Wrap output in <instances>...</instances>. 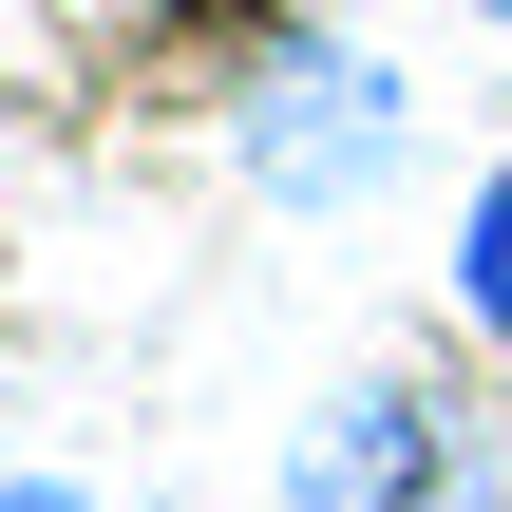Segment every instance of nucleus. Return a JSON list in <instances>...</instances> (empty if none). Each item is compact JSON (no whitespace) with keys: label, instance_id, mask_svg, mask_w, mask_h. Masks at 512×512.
<instances>
[{"label":"nucleus","instance_id":"1","mask_svg":"<svg viewBox=\"0 0 512 512\" xmlns=\"http://www.w3.org/2000/svg\"><path fill=\"white\" fill-rule=\"evenodd\" d=\"M285 512H494L475 418H437L418 380H342L304 437H285Z\"/></svg>","mask_w":512,"mask_h":512},{"label":"nucleus","instance_id":"3","mask_svg":"<svg viewBox=\"0 0 512 512\" xmlns=\"http://www.w3.org/2000/svg\"><path fill=\"white\" fill-rule=\"evenodd\" d=\"M456 304H475V342H512V171L475 190V228H456Z\"/></svg>","mask_w":512,"mask_h":512},{"label":"nucleus","instance_id":"5","mask_svg":"<svg viewBox=\"0 0 512 512\" xmlns=\"http://www.w3.org/2000/svg\"><path fill=\"white\" fill-rule=\"evenodd\" d=\"M475 19H512V0H475Z\"/></svg>","mask_w":512,"mask_h":512},{"label":"nucleus","instance_id":"4","mask_svg":"<svg viewBox=\"0 0 512 512\" xmlns=\"http://www.w3.org/2000/svg\"><path fill=\"white\" fill-rule=\"evenodd\" d=\"M0 512H95V494H76V475H0Z\"/></svg>","mask_w":512,"mask_h":512},{"label":"nucleus","instance_id":"2","mask_svg":"<svg viewBox=\"0 0 512 512\" xmlns=\"http://www.w3.org/2000/svg\"><path fill=\"white\" fill-rule=\"evenodd\" d=\"M247 171H266L285 209H361V190L399 171V76L342 57V38H304V57L247 95Z\"/></svg>","mask_w":512,"mask_h":512}]
</instances>
